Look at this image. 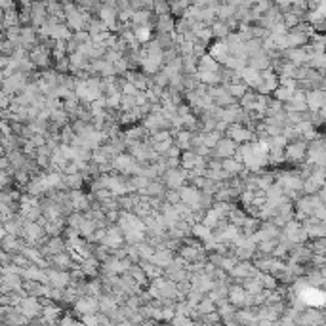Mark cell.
I'll return each instance as SVG.
<instances>
[{
  "label": "cell",
  "mask_w": 326,
  "mask_h": 326,
  "mask_svg": "<svg viewBox=\"0 0 326 326\" xmlns=\"http://www.w3.org/2000/svg\"><path fill=\"white\" fill-rule=\"evenodd\" d=\"M307 151H309V141L307 139H294L286 145V162L292 166H300L302 162L307 160Z\"/></svg>",
  "instance_id": "obj_1"
},
{
  "label": "cell",
  "mask_w": 326,
  "mask_h": 326,
  "mask_svg": "<svg viewBox=\"0 0 326 326\" xmlns=\"http://www.w3.org/2000/svg\"><path fill=\"white\" fill-rule=\"evenodd\" d=\"M29 57H31L32 61L37 63V67L39 69H50V67H54V63H56V59H54V56H52V50H48L46 46H42V44H37L34 48L29 50Z\"/></svg>",
  "instance_id": "obj_2"
},
{
  "label": "cell",
  "mask_w": 326,
  "mask_h": 326,
  "mask_svg": "<svg viewBox=\"0 0 326 326\" xmlns=\"http://www.w3.org/2000/svg\"><path fill=\"white\" fill-rule=\"evenodd\" d=\"M225 135L231 137L233 141H237V143H246V141H254V139H258V137H256V132L252 128L244 126V124H239V122L229 124Z\"/></svg>",
  "instance_id": "obj_3"
},
{
  "label": "cell",
  "mask_w": 326,
  "mask_h": 326,
  "mask_svg": "<svg viewBox=\"0 0 326 326\" xmlns=\"http://www.w3.org/2000/svg\"><path fill=\"white\" fill-rule=\"evenodd\" d=\"M73 313L77 317H82L86 313H99V298L97 296H82L80 300H77V303L71 307Z\"/></svg>",
  "instance_id": "obj_4"
},
{
  "label": "cell",
  "mask_w": 326,
  "mask_h": 326,
  "mask_svg": "<svg viewBox=\"0 0 326 326\" xmlns=\"http://www.w3.org/2000/svg\"><path fill=\"white\" fill-rule=\"evenodd\" d=\"M237 149H239V143L233 141L231 137L223 135L222 139L215 143V147L212 149V155L210 157H218V159H229V157H235L237 155Z\"/></svg>",
  "instance_id": "obj_5"
},
{
  "label": "cell",
  "mask_w": 326,
  "mask_h": 326,
  "mask_svg": "<svg viewBox=\"0 0 326 326\" xmlns=\"http://www.w3.org/2000/svg\"><path fill=\"white\" fill-rule=\"evenodd\" d=\"M258 267L254 265V262H246V260H239V263L235 265V269L231 271L229 275L233 278H235V282H239V280H242V278L246 277H254V275H258Z\"/></svg>",
  "instance_id": "obj_6"
},
{
  "label": "cell",
  "mask_w": 326,
  "mask_h": 326,
  "mask_svg": "<svg viewBox=\"0 0 326 326\" xmlns=\"http://www.w3.org/2000/svg\"><path fill=\"white\" fill-rule=\"evenodd\" d=\"M19 307H21V313L29 318H34L39 317V315H42V309H44L42 303H40V298H37V296H25Z\"/></svg>",
  "instance_id": "obj_7"
},
{
  "label": "cell",
  "mask_w": 326,
  "mask_h": 326,
  "mask_svg": "<svg viewBox=\"0 0 326 326\" xmlns=\"http://www.w3.org/2000/svg\"><path fill=\"white\" fill-rule=\"evenodd\" d=\"M40 250H42V254L50 260L52 256H56V254H59V252L67 250V240H65L63 235H59V237H50L48 242L40 246Z\"/></svg>",
  "instance_id": "obj_8"
},
{
  "label": "cell",
  "mask_w": 326,
  "mask_h": 326,
  "mask_svg": "<svg viewBox=\"0 0 326 326\" xmlns=\"http://www.w3.org/2000/svg\"><path fill=\"white\" fill-rule=\"evenodd\" d=\"M50 265H54V267H57V269H73L75 265H77V262H75V258L71 256V252L69 250H63V252H59V254L52 256L50 258Z\"/></svg>",
  "instance_id": "obj_9"
},
{
  "label": "cell",
  "mask_w": 326,
  "mask_h": 326,
  "mask_svg": "<svg viewBox=\"0 0 326 326\" xmlns=\"http://www.w3.org/2000/svg\"><path fill=\"white\" fill-rule=\"evenodd\" d=\"M246 298L248 292L244 290V286L240 282H233L229 288V302L235 303L237 307H244L246 305Z\"/></svg>",
  "instance_id": "obj_10"
},
{
  "label": "cell",
  "mask_w": 326,
  "mask_h": 326,
  "mask_svg": "<svg viewBox=\"0 0 326 326\" xmlns=\"http://www.w3.org/2000/svg\"><path fill=\"white\" fill-rule=\"evenodd\" d=\"M155 32H175V17L172 14L155 17Z\"/></svg>",
  "instance_id": "obj_11"
},
{
  "label": "cell",
  "mask_w": 326,
  "mask_h": 326,
  "mask_svg": "<svg viewBox=\"0 0 326 326\" xmlns=\"http://www.w3.org/2000/svg\"><path fill=\"white\" fill-rule=\"evenodd\" d=\"M288 37V48H300V46H305V44H309V39L311 34L307 32H300L296 31V29H290L286 32Z\"/></svg>",
  "instance_id": "obj_12"
},
{
  "label": "cell",
  "mask_w": 326,
  "mask_h": 326,
  "mask_svg": "<svg viewBox=\"0 0 326 326\" xmlns=\"http://www.w3.org/2000/svg\"><path fill=\"white\" fill-rule=\"evenodd\" d=\"M128 273L134 277V280L137 282V284H141L143 288H149V284H151V278H149V275L145 273V269L141 267V263H134L130 269H128Z\"/></svg>",
  "instance_id": "obj_13"
},
{
  "label": "cell",
  "mask_w": 326,
  "mask_h": 326,
  "mask_svg": "<svg viewBox=\"0 0 326 326\" xmlns=\"http://www.w3.org/2000/svg\"><path fill=\"white\" fill-rule=\"evenodd\" d=\"M222 69V63L212 57L210 54H204V56L199 57V73H210V71H220Z\"/></svg>",
  "instance_id": "obj_14"
},
{
  "label": "cell",
  "mask_w": 326,
  "mask_h": 326,
  "mask_svg": "<svg viewBox=\"0 0 326 326\" xmlns=\"http://www.w3.org/2000/svg\"><path fill=\"white\" fill-rule=\"evenodd\" d=\"M210 27H212V32H214V40H225L231 32H233L231 31L229 23H227V21H223V19H215Z\"/></svg>",
  "instance_id": "obj_15"
},
{
  "label": "cell",
  "mask_w": 326,
  "mask_h": 326,
  "mask_svg": "<svg viewBox=\"0 0 326 326\" xmlns=\"http://www.w3.org/2000/svg\"><path fill=\"white\" fill-rule=\"evenodd\" d=\"M223 86L227 88V92H229L233 97H237V99H240V97L250 90V86H248L244 80H240V82H223Z\"/></svg>",
  "instance_id": "obj_16"
},
{
  "label": "cell",
  "mask_w": 326,
  "mask_h": 326,
  "mask_svg": "<svg viewBox=\"0 0 326 326\" xmlns=\"http://www.w3.org/2000/svg\"><path fill=\"white\" fill-rule=\"evenodd\" d=\"M223 170L225 172H229L231 175H237L240 172V170H244L246 168V164L242 162V160H239L237 157H229V159H223Z\"/></svg>",
  "instance_id": "obj_17"
},
{
  "label": "cell",
  "mask_w": 326,
  "mask_h": 326,
  "mask_svg": "<svg viewBox=\"0 0 326 326\" xmlns=\"http://www.w3.org/2000/svg\"><path fill=\"white\" fill-rule=\"evenodd\" d=\"M200 82H204L206 86H222L223 77L222 71H210V73H199Z\"/></svg>",
  "instance_id": "obj_18"
},
{
  "label": "cell",
  "mask_w": 326,
  "mask_h": 326,
  "mask_svg": "<svg viewBox=\"0 0 326 326\" xmlns=\"http://www.w3.org/2000/svg\"><path fill=\"white\" fill-rule=\"evenodd\" d=\"M237 8H239V6L231 4V2H223V4H218V19H223V21H227V19H231V17H235V14H237Z\"/></svg>",
  "instance_id": "obj_19"
},
{
  "label": "cell",
  "mask_w": 326,
  "mask_h": 326,
  "mask_svg": "<svg viewBox=\"0 0 326 326\" xmlns=\"http://www.w3.org/2000/svg\"><path fill=\"white\" fill-rule=\"evenodd\" d=\"M294 92H296V88H290V86H286V84H280V86L273 92V97H277L278 101L286 103V101H290V99L294 97Z\"/></svg>",
  "instance_id": "obj_20"
},
{
  "label": "cell",
  "mask_w": 326,
  "mask_h": 326,
  "mask_svg": "<svg viewBox=\"0 0 326 326\" xmlns=\"http://www.w3.org/2000/svg\"><path fill=\"white\" fill-rule=\"evenodd\" d=\"M197 160H199V155L193 149H187V151L182 153V168H185V170H193L197 166Z\"/></svg>",
  "instance_id": "obj_21"
},
{
  "label": "cell",
  "mask_w": 326,
  "mask_h": 326,
  "mask_svg": "<svg viewBox=\"0 0 326 326\" xmlns=\"http://www.w3.org/2000/svg\"><path fill=\"white\" fill-rule=\"evenodd\" d=\"M151 10L155 16H166V14H172V2H170V0H155Z\"/></svg>",
  "instance_id": "obj_22"
},
{
  "label": "cell",
  "mask_w": 326,
  "mask_h": 326,
  "mask_svg": "<svg viewBox=\"0 0 326 326\" xmlns=\"http://www.w3.org/2000/svg\"><path fill=\"white\" fill-rule=\"evenodd\" d=\"M256 101H258V90H254V88H250L246 94L239 99L240 107H244V109H254Z\"/></svg>",
  "instance_id": "obj_23"
},
{
  "label": "cell",
  "mask_w": 326,
  "mask_h": 326,
  "mask_svg": "<svg viewBox=\"0 0 326 326\" xmlns=\"http://www.w3.org/2000/svg\"><path fill=\"white\" fill-rule=\"evenodd\" d=\"M96 229H97L96 222H94V220H90V218H86V220L82 222V225H80V237L90 240L92 239V235L96 233Z\"/></svg>",
  "instance_id": "obj_24"
},
{
  "label": "cell",
  "mask_w": 326,
  "mask_h": 326,
  "mask_svg": "<svg viewBox=\"0 0 326 326\" xmlns=\"http://www.w3.org/2000/svg\"><path fill=\"white\" fill-rule=\"evenodd\" d=\"M284 25L288 27V31L290 29H294V27H298V25L303 21V17L300 16V14H296V12H292V10H288V12H284Z\"/></svg>",
  "instance_id": "obj_25"
},
{
  "label": "cell",
  "mask_w": 326,
  "mask_h": 326,
  "mask_svg": "<svg viewBox=\"0 0 326 326\" xmlns=\"http://www.w3.org/2000/svg\"><path fill=\"white\" fill-rule=\"evenodd\" d=\"M197 309L202 313V315H206V313H212V311H218V303L210 298V296H204L202 300H200V303L197 305Z\"/></svg>",
  "instance_id": "obj_26"
},
{
  "label": "cell",
  "mask_w": 326,
  "mask_h": 326,
  "mask_svg": "<svg viewBox=\"0 0 326 326\" xmlns=\"http://www.w3.org/2000/svg\"><path fill=\"white\" fill-rule=\"evenodd\" d=\"M19 46H21V44H17V42H14V40L2 39V44H0V52H2V56L12 57V56H14V52H16Z\"/></svg>",
  "instance_id": "obj_27"
},
{
  "label": "cell",
  "mask_w": 326,
  "mask_h": 326,
  "mask_svg": "<svg viewBox=\"0 0 326 326\" xmlns=\"http://www.w3.org/2000/svg\"><path fill=\"white\" fill-rule=\"evenodd\" d=\"M86 220V215H84V212H79V210H75L73 214L67 215V225L69 227H75V229L80 231V225H82V222Z\"/></svg>",
  "instance_id": "obj_28"
},
{
  "label": "cell",
  "mask_w": 326,
  "mask_h": 326,
  "mask_svg": "<svg viewBox=\"0 0 326 326\" xmlns=\"http://www.w3.org/2000/svg\"><path fill=\"white\" fill-rule=\"evenodd\" d=\"M223 135H225V134H223V132H220L218 128H215V130H212V132H204V143H206L210 149H214L215 143L222 139Z\"/></svg>",
  "instance_id": "obj_29"
},
{
  "label": "cell",
  "mask_w": 326,
  "mask_h": 326,
  "mask_svg": "<svg viewBox=\"0 0 326 326\" xmlns=\"http://www.w3.org/2000/svg\"><path fill=\"white\" fill-rule=\"evenodd\" d=\"M75 139H77V132H75L73 124H67V126L61 128V143H69V145H71Z\"/></svg>",
  "instance_id": "obj_30"
},
{
  "label": "cell",
  "mask_w": 326,
  "mask_h": 326,
  "mask_svg": "<svg viewBox=\"0 0 326 326\" xmlns=\"http://www.w3.org/2000/svg\"><path fill=\"white\" fill-rule=\"evenodd\" d=\"M277 244H278V239L262 240V242H258V250H260L262 254H273V250H275Z\"/></svg>",
  "instance_id": "obj_31"
},
{
  "label": "cell",
  "mask_w": 326,
  "mask_h": 326,
  "mask_svg": "<svg viewBox=\"0 0 326 326\" xmlns=\"http://www.w3.org/2000/svg\"><path fill=\"white\" fill-rule=\"evenodd\" d=\"M54 67H56L57 73H63V75L71 73V57H69V54L65 57H61V59H57L56 63H54Z\"/></svg>",
  "instance_id": "obj_32"
},
{
  "label": "cell",
  "mask_w": 326,
  "mask_h": 326,
  "mask_svg": "<svg viewBox=\"0 0 326 326\" xmlns=\"http://www.w3.org/2000/svg\"><path fill=\"white\" fill-rule=\"evenodd\" d=\"M174 145V137H170V139H164V141H155L153 147H155V151L160 153V155H166L170 151V147Z\"/></svg>",
  "instance_id": "obj_33"
},
{
  "label": "cell",
  "mask_w": 326,
  "mask_h": 326,
  "mask_svg": "<svg viewBox=\"0 0 326 326\" xmlns=\"http://www.w3.org/2000/svg\"><path fill=\"white\" fill-rule=\"evenodd\" d=\"M120 92H122L124 96H135V94L139 92V88L135 86L132 80H128V79H126L124 82H122V88H120Z\"/></svg>",
  "instance_id": "obj_34"
},
{
  "label": "cell",
  "mask_w": 326,
  "mask_h": 326,
  "mask_svg": "<svg viewBox=\"0 0 326 326\" xmlns=\"http://www.w3.org/2000/svg\"><path fill=\"white\" fill-rule=\"evenodd\" d=\"M164 200H168L170 204H177V202L182 200L179 189H166V193H164Z\"/></svg>",
  "instance_id": "obj_35"
},
{
  "label": "cell",
  "mask_w": 326,
  "mask_h": 326,
  "mask_svg": "<svg viewBox=\"0 0 326 326\" xmlns=\"http://www.w3.org/2000/svg\"><path fill=\"white\" fill-rule=\"evenodd\" d=\"M134 107H137L135 97L134 96H124V94H122V105H120V109H122V111H130V109H134Z\"/></svg>",
  "instance_id": "obj_36"
},
{
  "label": "cell",
  "mask_w": 326,
  "mask_h": 326,
  "mask_svg": "<svg viewBox=\"0 0 326 326\" xmlns=\"http://www.w3.org/2000/svg\"><path fill=\"white\" fill-rule=\"evenodd\" d=\"M80 46H82V44H80L79 40H77V37H75V34H73L71 39L67 40V52H69V54H75V52H79Z\"/></svg>",
  "instance_id": "obj_37"
},
{
  "label": "cell",
  "mask_w": 326,
  "mask_h": 326,
  "mask_svg": "<svg viewBox=\"0 0 326 326\" xmlns=\"http://www.w3.org/2000/svg\"><path fill=\"white\" fill-rule=\"evenodd\" d=\"M75 37H77V40H79L80 44H86V42H92V34L88 31H79L75 32Z\"/></svg>",
  "instance_id": "obj_38"
},
{
  "label": "cell",
  "mask_w": 326,
  "mask_h": 326,
  "mask_svg": "<svg viewBox=\"0 0 326 326\" xmlns=\"http://www.w3.org/2000/svg\"><path fill=\"white\" fill-rule=\"evenodd\" d=\"M130 8L134 10V12H139V10H145L147 6H145L143 0H130Z\"/></svg>",
  "instance_id": "obj_39"
},
{
  "label": "cell",
  "mask_w": 326,
  "mask_h": 326,
  "mask_svg": "<svg viewBox=\"0 0 326 326\" xmlns=\"http://www.w3.org/2000/svg\"><path fill=\"white\" fill-rule=\"evenodd\" d=\"M271 2H277V0H271Z\"/></svg>",
  "instance_id": "obj_40"
},
{
  "label": "cell",
  "mask_w": 326,
  "mask_h": 326,
  "mask_svg": "<svg viewBox=\"0 0 326 326\" xmlns=\"http://www.w3.org/2000/svg\"><path fill=\"white\" fill-rule=\"evenodd\" d=\"M170 2H174V0H170Z\"/></svg>",
  "instance_id": "obj_41"
}]
</instances>
